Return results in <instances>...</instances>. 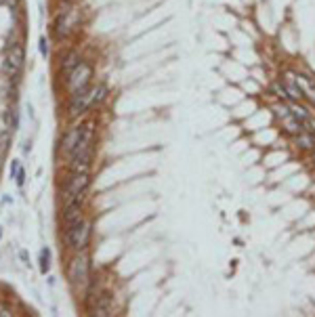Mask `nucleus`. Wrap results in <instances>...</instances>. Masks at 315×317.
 <instances>
[{
    "instance_id": "nucleus-21",
    "label": "nucleus",
    "mask_w": 315,
    "mask_h": 317,
    "mask_svg": "<svg viewBox=\"0 0 315 317\" xmlns=\"http://www.w3.org/2000/svg\"><path fill=\"white\" fill-rule=\"evenodd\" d=\"M19 168H21V164L17 162V160H13V164H11V177H13V179L17 177V172H19Z\"/></svg>"
},
{
    "instance_id": "nucleus-16",
    "label": "nucleus",
    "mask_w": 315,
    "mask_h": 317,
    "mask_svg": "<svg viewBox=\"0 0 315 317\" xmlns=\"http://www.w3.org/2000/svg\"><path fill=\"white\" fill-rule=\"evenodd\" d=\"M282 124H284V130H286V133L290 135V137H294V135H299L301 130H303V124H301V122L296 120L294 116H288L286 120H282Z\"/></svg>"
},
{
    "instance_id": "nucleus-20",
    "label": "nucleus",
    "mask_w": 315,
    "mask_h": 317,
    "mask_svg": "<svg viewBox=\"0 0 315 317\" xmlns=\"http://www.w3.org/2000/svg\"><path fill=\"white\" fill-rule=\"evenodd\" d=\"M38 45H40V55L47 57V55H49V42H47V38L42 36V38L38 40Z\"/></svg>"
},
{
    "instance_id": "nucleus-10",
    "label": "nucleus",
    "mask_w": 315,
    "mask_h": 317,
    "mask_svg": "<svg viewBox=\"0 0 315 317\" xmlns=\"http://www.w3.org/2000/svg\"><path fill=\"white\" fill-rule=\"evenodd\" d=\"M82 206H80V202H72V204H67L63 206V225L69 227V225H74L78 221H82Z\"/></svg>"
},
{
    "instance_id": "nucleus-9",
    "label": "nucleus",
    "mask_w": 315,
    "mask_h": 317,
    "mask_svg": "<svg viewBox=\"0 0 315 317\" xmlns=\"http://www.w3.org/2000/svg\"><path fill=\"white\" fill-rule=\"evenodd\" d=\"M292 143L299 152H305V154H311L315 149V135L307 133V130H301L299 135L292 137Z\"/></svg>"
},
{
    "instance_id": "nucleus-15",
    "label": "nucleus",
    "mask_w": 315,
    "mask_h": 317,
    "mask_svg": "<svg viewBox=\"0 0 315 317\" xmlns=\"http://www.w3.org/2000/svg\"><path fill=\"white\" fill-rule=\"evenodd\" d=\"M271 109H273L275 118H279V120H286L288 116H292V109H290V103L288 101H275Z\"/></svg>"
},
{
    "instance_id": "nucleus-11",
    "label": "nucleus",
    "mask_w": 315,
    "mask_h": 317,
    "mask_svg": "<svg viewBox=\"0 0 315 317\" xmlns=\"http://www.w3.org/2000/svg\"><path fill=\"white\" fill-rule=\"evenodd\" d=\"M80 135H82V126H74V128L65 135V139H63V152H65V154H72L74 149H76L78 141H80Z\"/></svg>"
},
{
    "instance_id": "nucleus-4",
    "label": "nucleus",
    "mask_w": 315,
    "mask_h": 317,
    "mask_svg": "<svg viewBox=\"0 0 315 317\" xmlns=\"http://www.w3.org/2000/svg\"><path fill=\"white\" fill-rule=\"evenodd\" d=\"M91 78H93V67L89 63H82L78 65L72 74H69L65 78V84H67V91L69 95H74V93H80L84 89H89V82H91Z\"/></svg>"
},
{
    "instance_id": "nucleus-22",
    "label": "nucleus",
    "mask_w": 315,
    "mask_h": 317,
    "mask_svg": "<svg viewBox=\"0 0 315 317\" xmlns=\"http://www.w3.org/2000/svg\"><path fill=\"white\" fill-rule=\"evenodd\" d=\"M309 156H311V164H313V166H315V149H313V152H311V154H309Z\"/></svg>"
},
{
    "instance_id": "nucleus-8",
    "label": "nucleus",
    "mask_w": 315,
    "mask_h": 317,
    "mask_svg": "<svg viewBox=\"0 0 315 317\" xmlns=\"http://www.w3.org/2000/svg\"><path fill=\"white\" fill-rule=\"evenodd\" d=\"M111 309H113V296L109 292H103L97 296V303L93 307V315L107 317V315H111Z\"/></svg>"
},
{
    "instance_id": "nucleus-6",
    "label": "nucleus",
    "mask_w": 315,
    "mask_h": 317,
    "mask_svg": "<svg viewBox=\"0 0 315 317\" xmlns=\"http://www.w3.org/2000/svg\"><path fill=\"white\" fill-rule=\"evenodd\" d=\"M284 84H286V89H288V95H290V99L292 101H307V93H305V89L301 86L299 82V76H296L294 72H284Z\"/></svg>"
},
{
    "instance_id": "nucleus-12",
    "label": "nucleus",
    "mask_w": 315,
    "mask_h": 317,
    "mask_svg": "<svg viewBox=\"0 0 315 317\" xmlns=\"http://www.w3.org/2000/svg\"><path fill=\"white\" fill-rule=\"evenodd\" d=\"M269 91H271V95H273L277 101H288V103L292 101L290 95H288V89H286L284 80H273V82H271V86H269Z\"/></svg>"
},
{
    "instance_id": "nucleus-13",
    "label": "nucleus",
    "mask_w": 315,
    "mask_h": 317,
    "mask_svg": "<svg viewBox=\"0 0 315 317\" xmlns=\"http://www.w3.org/2000/svg\"><path fill=\"white\" fill-rule=\"evenodd\" d=\"M105 97H107V84L99 82L97 86H93V89H91V107H95V105L103 103Z\"/></svg>"
},
{
    "instance_id": "nucleus-17",
    "label": "nucleus",
    "mask_w": 315,
    "mask_h": 317,
    "mask_svg": "<svg viewBox=\"0 0 315 317\" xmlns=\"http://www.w3.org/2000/svg\"><path fill=\"white\" fill-rule=\"evenodd\" d=\"M49 269H51V250L45 248V250L40 252V271L47 273Z\"/></svg>"
},
{
    "instance_id": "nucleus-7",
    "label": "nucleus",
    "mask_w": 315,
    "mask_h": 317,
    "mask_svg": "<svg viewBox=\"0 0 315 317\" xmlns=\"http://www.w3.org/2000/svg\"><path fill=\"white\" fill-rule=\"evenodd\" d=\"M91 107V89H84L80 93L72 95V101H69V116H80L86 109Z\"/></svg>"
},
{
    "instance_id": "nucleus-5",
    "label": "nucleus",
    "mask_w": 315,
    "mask_h": 317,
    "mask_svg": "<svg viewBox=\"0 0 315 317\" xmlns=\"http://www.w3.org/2000/svg\"><path fill=\"white\" fill-rule=\"evenodd\" d=\"M23 61H25L23 47H21V45H15L11 51H8V55L4 57V63H2V72H4V76L15 78L17 74L21 72Z\"/></svg>"
},
{
    "instance_id": "nucleus-14",
    "label": "nucleus",
    "mask_w": 315,
    "mask_h": 317,
    "mask_svg": "<svg viewBox=\"0 0 315 317\" xmlns=\"http://www.w3.org/2000/svg\"><path fill=\"white\" fill-rule=\"evenodd\" d=\"M82 63V59H80V55H78V53H69V55L63 59V76L67 78L69 74H72L74 72V69L78 67V65H80Z\"/></svg>"
},
{
    "instance_id": "nucleus-18",
    "label": "nucleus",
    "mask_w": 315,
    "mask_h": 317,
    "mask_svg": "<svg viewBox=\"0 0 315 317\" xmlns=\"http://www.w3.org/2000/svg\"><path fill=\"white\" fill-rule=\"evenodd\" d=\"M8 141H11L8 133H0V158H2V156L6 154V149H8Z\"/></svg>"
},
{
    "instance_id": "nucleus-1",
    "label": "nucleus",
    "mask_w": 315,
    "mask_h": 317,
    "mask_svg": "<svg viewBox=\"0 0 315 317\" xmlns=\"http://www.w3.org/2000/svg\"><path fill=\"white\" fill-rule=\"evenodd\" d=\"M89 187H91L89 172H72V177L67 179L65 189H63V206L72 204V202H80Z\"/></svg>"
},
{
    "instance_id": "nucleus-2",
    "label": "nucleus",
    "mask_w": 315,
    "mask_h": 317,
    "mask_svg": "<svg viewBox=\"0 0 315 317\" xmlns=\"http://www.w3.org/2000/svg\"><path fill=\"white\" fill-rule=\"evenodd\" d=\"M67 277L74 286H86L91 279V259L89 254H78V257L72 259L67 269Z\"/></svg>"
},
{
    "instance_id": "nucleus-3",
    "label": "nucleus",
    "mask_w": 315,
    "mask_h": 317,
    "mask_svg": "<svg viewBox=\"0 0 315 317\" xmlns=\"http://www.w3.org/2000/svg\"><path fill=\"white\" fill-rule=\"evenodd\" d=\"M65 242L67 246H72L74 250H84L89 246V240H91V223L89 221H78L74 225L65 227Z\"/></svg>"
},
{
    "instance_id": "nucleus-24",
    "label": "nucleus",
    "mask_w": 315,
    "mask_h": 317,
    "mask_svg": "<svg viewBox=\"0 0 315 317\" xmlns=\"http://www.w3.org/2000/svg\"><path fill=\"white\" fill-rule=\"evenodd\" d=\"M0 237H2V227H0Z\"/></svg>"
},
{
    "instance_id": "nucleus-19",
    "label": "nucleus",
    "mask_w": 315,
    "mask_h": 317,
    "mask_svg": "<svg viewBox=\"0 0 315 317\" xmlns=\"http://www.w3.org/2000/svg\"><path fill=\"white\" fill-rule=\"evenodd\" d=\"M303 130H307V133L315 135V116H313V113L307 120H303Z\"/></svg>"
},
{
    "instance_id": "nucleus-23",
    "label": "nucleus",
    "mask_w": 315,
    "mask_h": 317,
    "mask_svg": "<svg viewBox=\"0 0 315 317\" xmlns=\"http://www.w3.org/2000/svg\"><path fill=\"white\" fill-rule=\"evenodd\" d=\"M61 2H74V0H61Z\"/></svg>"
}]
</instances>
